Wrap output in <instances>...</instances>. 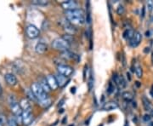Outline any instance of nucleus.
I'll return each instance as SVG.
<instances>
[{
	"label": "nucleus",
	"instance_id": "1",
	"mask_svg": "<svg viewBox=\"0 0 153 126\" xmlns=\"http://www.w3.org/2000/svg\"><path fill=\"white\" fill-rule=\"evenodd\" d=\"M66 17L68 21L72 24L83 25L85 22L84 13L80 9H76L74 10H71V11H67Z\"/></svg>",
	"mask_w": 153,
	"mask_h": 126
},
{
	"label": "nucleus",
	"instance_id": "2",
	"mask_svg": "<svg viewBox=\"0 0 153 126\" xmlns=\"http://www.w3.org/2000/svg\"><path fill=\"white\" fill-rule=\"evenodd\" d=\"M31 90H32V91L35 95V96L38 98V102L49 98L48 95H47V93L42 90V88L41 87V85L39 84V83H33V84H32V86H31Z\"/></svg>",
	"mask_w": 153,
	"mask_h": 126
},
{
	"label": "nucleus",
	"instance_id": "3",
	"mask_svg": "<svg viewBox=\"0 0 153 126\" xmlns=\"http://www.w3.org/2000/svg\"><path fill=\"white\" fill-rule=\"evenodd\" d=\"M8 102H9L10 109H11L12 112H13L16 116L22 115L23 110L21 108V105L16 101V98H15L14 95H10V96H9V98H8Z\"/></svg>",
	"mask_w": 153,
	"mask_h": 126
},
{
	"label": "nucleus",
	"instance_id": "4",
	"mask_svg": "<svg viewBox=\"0 0 153 126\" xmlns=\"http://www.w3.org/2000/svg\"><path fill=\"white\" fill-rule=\"evenodd\" d=\"M52 47L55 50L60 51L62 52V51H68V49L70 48V43L67 42L64 38H56L53 41Z\"/></svg>",
	"mask_w": 153,
	"mask_h": 126
},
{
	"label": "nucleus",
	"instance_id": "5",
	"mask_svg": "<svg viewBox=\"0 0 153 126\" xmlns=\"http://www.w3.org/2000/svg\"><path fill=\"white\" fill-rule=\"evenodd\" d=\"M25 33H26V35L29 38H36L39 36L40 31L38 30V28L36 26L30 24L26 26Z\"/></svg>",
	"mask_w": 153,
	"mask_h": 126
},
{
	"label": "nucleus",
	"instance_id": "6",
	"mask_svg": "<svg viewBox=\"0 0 153 126\" xmlns=\"http://www.w3.org/2000/svg\"><path fill=\"white\" fill-rule=\"evenodd\" d=\"M57 69H58V73L65 76L67 78L72 75V73H73V68L72 67H70V66L65 65V64H63V65H58Z\"/></svg>",
	"mask_w": 153,
	"mask_h": 126
},
{
	"label": "nucleus",
	"instance_id": "7",
	"mask_svg": "<svg viewBox=\"0 0 153 126\" xmlns=\"http://www.w3.org/2000/svg\"><path fill=\"white\" fill-rule=\"evenodd\" d=\"M22 123L25 125H28L32 123L33 119V112L31 108L27 110H24L22 112Z\"/></svg>",
	"mask_w": 153,
	"mask_h": 126
},
{
	"label": "nucleus",
	"instance_id": "8",
	"mask_svg": "<svg viewBox=\"0 0 153 126\" xmlns=\"http://www.w3.org/2000/svg\"><path fill=\"white\" fill-rule=\"evenodd\" d=\"M112 79H113V81H114V83L115 84L117 85V86H118L119 88H125V86H126V82H125V80H124V78H123V77L122 75H118V73H113V75H112Z\"/></svg>",
	"mask_w": 153,
	"mask_h": 126
},
{
	"label": "nucleus",
	"instance_id": "9",
	"mask_svg": "<svg viewBox=\"0 0 153 126\" xmlns=\"http://www.w3.org/2000/svg\"><path fill=\"white\" fill-rule=\"evenodd\" d=\"M61 6L64 9H66L67 11H71V10H74L77 8V3L76 1H72V0H69L66 2H62L61 3Z\"/></svg>",
	"mask_w": 153,
	"mask_h": 126
},
{
	"label": "nucleus",
	"instance_id": "10",
	"mask_svg": "<svg viewBox=\"0 0 153 126\" xmlns=\"http://www.w3.org/2000/svg\"><path fill=\"white\" fill-rule=\"evenodd\" d=\"M142 40V35L140 32H135V33L134 35L133 38L129 41V45L132 48H136Z\"/></svg>",
	"mask_w": 153,
	"mask_h": 126
},
{
	"label": "nucleus",
	"instance_id": "11",
	"mask_svg": "<svg viewBox=\"0 0 153 126\" xmlns=\"http://www.w3.org/2000/svg\"><path fill=\"white\" fill-rule=\"evenodd\" d=\"M46 80H47V82H48V84L50 85L51 90H56L59 87L55 76L50 74V75H48L46 77Z\"/></svg>",
	"mask_w": 153,
	"mask_h": 126
},
{
	"label": "nucleus",
	"instance_id": "12",
	"mask_svg": "<svg viewBox=\"0 0 153 126\" xmlns=\"http://www.w3.org/2000/svg\"><path fill=\"white\" fill-rule=\"evenodd\" d=\"M61 21H62V26H63L64 29H65L67 33H69L70 34H73L76 33V29L73 27V26H72V23H70V22L68 21L67 19H62Z\"/></svg>",
	"mask_w": 153,
	"mask_h": 126
},
{
	"label": "nucleus",
	"instance_id": "13",
	"mask_svg": "<svg viewBox=\"0 0 153 126\" xmlns=\"http://www.w3.org/2000/svg\"><path fill=\"white\" fill-rule=\"evenodd\" d=\"M5 81L7 82V84L10 86H15L17 84V78L16 76L13 73H7L4 76Z\"/></svg>",
	"mask_w": 153,
	"mask_h": 126
},
{
	"label": "nucleus",
	"instance_id": "14",
	"mask_svg": "<svg viewBox=\"0 0 153 126\" xmlns=\"http://www.w3.org/2000/svg\"><path fill=\"white\" fill-rule=\"evenodd\" d=\"M142 102H143V106L145 111H147L150 114H152L153 112V105L151 103V101H149L145 96L142 98Z\"/></svg>",
	"mask_w": 153,
	"mask_h": 126
},
{
	"label": "nucleus",
	"instance_id": "15",
	"mask_svg": "<svg viewBox=\"0 0 153 126\" xmlns=\"http://www.w3.org/2000/svg\"><path fill=\"white\" fill-rule=\"evenodd\" d=\"M117 108H118V104L115 101L106 102L103 106V110H105V111H111V110H115Z\"/></svg>",
	"mask_w": 153,
	"mask_h": 126
},
{
	"label": "nucleus",
	"instance_id": "16",
	"mask_svg": "<svg viewBox=\"0 0 153 126\" xmlns=\"http://www.w3.org/2000/svg\"><path fill=\"white\" fill-rule=\"evenodd\" d=\"M55 78H56L58 85H59V87H60V88H62V87H64V86H66V85L67 84V77H65V76L61 75V74L58 73L57 75L55 76Z\"/></svg>",
	"mask_w": 153,
	"mask_h": 126
},
{
	"label": "nucleus",
	"instance_id": "17",
	"mask_svg": "<svg viewBox=\"0 0 153 126\" xmlns=\"http://www.w3.org/2000/svg\"><path fill=\"white\" fill-rule=\"evenodd\" d=\"M47 46L45 43H37V45L35 46V51L38 53V54H44L46 51H47Z\"/></svg>",
	"mask_w": 153,
	"mask_h": 126
},
{
	"label": "nucleus",
	"instance_id": "18",
	"mask_svg": "<svg viewBox=\"0 0 153 126\" xmlns=\"http://www.w3.org/2000/svg\"><path fill=\"white\" fill-rule=\"evenodd\" d=\"M135 33V32L133 29L129 28V29H126V30L123 32V38H124L126 40H129V41H130V40L133 38V37H134Z\"/></svg>",
	"mask_w": 153,
	"mask_h": 126
},
{
	"label": "nucleus",
	"instance_id": "19",
	"mask_svg": "<svg viewBox=\"0 0 153 126\" xmlns=\"http://www.w3.org/2000/svg\"><path fill=\"white\" fill-rule=\"evenodd\" d=\"M60 56L63 57V58H65V59H74V58L77 57L78 56H76V55H75V54H73V53L71 52V51H65L61 52V56Z\"/></svg>",
	"mask_w": 153,
	"mask_h": 126
},
{
	"label": "nucleus",
	"instance_id": "20",
	"mask_svg": "<svg viewBox=\"0 0 153 126\" xmlns=\"http://www.w3.org/2000/svg\"><path fill=\"white\" fill-rule=\"evenodd\" d=\"M39 84L41 85L42 90H43L45 92H50L51 89L50 87V85H49V84H48V82H47V80H46V78H41V79H40V82H39Z\"/></svg>",
	"mask_w": 153,
	"mask_h": 126
},
{
	"label": "nucleus",
	"instance_id": "21",
	"mask_svg": "<svg viewBox=\"0 0 153 126\" xmlns=\"http://www.w3.org/2000/svg\"><path fill=\"white\" fill-rule=\"evenodd\" d=\"M122 97L123 100H125L126 101H133L134 99V95L129 91H125L122 94Z\"/></svg>",
	"mask_w": 153,
	"mask_h": 126
},
{
	"label": "nucleus",
	"instance_id": "22",
	"mask_svg": "<svg viewBox=\"0 0 153 126\" xmlns=\"http://www.w3.org/2000/svg\"><path fill=\"white\" fill-rule=\"evenodd\" d=\"M20 105H21V108H22L23 111L31 108V105H30L29 101L27 99H22L21 101V102H20Z\"/></svg>",
	"mask_w": 153,
	"mask_h": 126
},
{
	"label": "nucleus",
	"instance_id": "23",
	"mask_svg": "<svg viewBox=\"0 0 153 126\" xmlns=\"http://www.w3.org/2000/svg\"><path fill=\"white\" fill-rule=\"evenodd\" d=\"M135 72L136 76L140 78L142 75H143V70H142V67L140 64H136L135 67Z\"/></svg>",
	"mask_w": 153,
	"mask_h": 126
},
{
	"label": "nucleus",
	"instance_id": "24",
	"mask_svg": "<svg viewBox=\"0 0 153 126\" xmlns=\"http://www.w3.org/2000/svg\"><path fill=\"white\" fill-rule=\"evenodd\" d=\"M51 102H52V101H51L50 99V98H47V99H45V100H43V101H39L38 104H40L42 107H44V108H48L51 105Z\"/></svg>",
	"mask_w": 153,
	"mask_h": 126
},
{
	"label": "nucleus",
	"instance_id": "25",
	"mask_svg": "<svg viewBox=\"0 0 153 126\" xmlns=\"http://www.w3.org/2000/svg\"><path fill=\"white\" fill-rule=\"evenodd\" d=\"M7 125L8 126H18L16 117H9L7 119Z\"/></svg>",
	"mask_w": 153,
	"mask_h": 126
},
{
	"label": "nucleus",
	"instance_id": "26",
	"mask_svg": "<svg viewBox=\"0 0 153 126\" xmlns=\"http://www.w3.org/2000/svg\"><path fill=\"white\" fill-rule=\"evenodd\" d=\"M48 1L47 0H34L33 1V4L35 5H39V6H45L48 4Z\"/></svg>",
	"mask_w": 153,
	"mask_h": 126
},
{
	"label": "nucleus",
	"instance_id": "27",
	"mask_svg": "<svg viewBox=\"0 0 153 126\" xmlns=\"http://www.w3.org/2000/svg\"><path fill=\"white\" fill-rule=\"evenodd\" d=\"M93 87V78L92 74H90L89 81H88V88H89V91H91Z\"/></svg>",
	"mask_w": 153,
	"mask_h": 126
},
{
	"label": "nucleus",
	"instance_id": "28",
	"mask_svg": "<svg viewBox=\"0 0 153 126\" xmlns=\"http://www.w3.org/2000/svg\"><path fill=\"white\" fill-rule=\"evenodd\" d=\"M26 94H27V96L31 99V100H33V101H38V98L35 96V95L33 94V92L32 91V90H27L26 91Z\"/></svg>",
	"mask_w": 153,
	"mask_h": 126
},
{
	"label": "nucleus",
	"instance_id": "29",
	"mask_svg": "<svg viewBox=\"0 0 153 126\" xmlns=\"http://www.w3.org/2000/svg\"><path fill=\"white\" fill-rule=\"evenodd\" d=\"M64 38L67 42H68L69 43H72L74 39H73V37H72V34H65L64 36H63V38Z\"/></svg>",
	"mask_w": 153,
	"mask_h": 126
},
{
	"label": "nucleus",
	"instance_id": "30",
	"mask_svg": "<svg viewBox=\"0 0 153 126\" xmlns=\"http://www.w3.org/2000/svg\"><path fill=\"white\" fill-rule=\"evenodd\" d=\"M115 85H116V84H112V82H110V83H109V85H108L107 92L109 93V94H111V93L114 92V91L116 90Z\"/></svg>",
	"mask_w": 153,
	"mask_h": 126
},
{
	"label": "nucleus",
	"instance_id": "31",
	"mask_svg": "<svg viewBox=\"0 0 153 126\" xmlns=\"http://www.w3.org/2000/svg\"><path fill=\"white\" fill-rule=\"evenodd\" d=\"M124 11H125V9L124 7L123 6V5H118V7L117 8V13H118V15L119 16H122V15H123L124 14Z\"/></svg>",
	"mask_w": 153,
	"mask_h": 126
},
{
	"label": "nucleus",
	"instance_id": "32",
	"mask_svg": "<svg viewBox=\"0 0 153 126\" xmlns=\"http://www.w3.org/2000/svg\"><path fill=\"white\" fill-rule=\"evenodd\" d=\"M7 124V120L4 115H0V126H4Z\"/></svg>",
	"mask_w": 153,
	"mask_h": 126
},
{
	"label": "nucleus",
	"instance_id": "33",
	"mask_svg": "<svg viewBox=\"0 0 153 126\" xmlns=\"http://www.w3.org/2000/svg\"><path fill=\"white\" fill-rule=\"evenodd\" d=\"M142 118H143V121L148 123V122H150L151 119H152V115H151V114H144Z\"/></svg>",
	"mask_w": 153,
	"mask_h": 126
},
{
	"label": "nucleus",
	"instance_id": "34",
	"mask_svg": "<svg viewBox=\"0 0 153 126\" xmlns=\"http://www.w3.org/2000/svg\"><path fill=\"white\" fill-rule=\"evenodd\" d=\"M147 7H148V9L150 11H152L153 10V1L150 0V1H147Z\"/></svg>",
	"mask_w": 153,
	"mask_h": 126
},
{
	"label": "nucleus",
	"instance_id": "35",
	"mask_svg": "<svg viewBox=\"0 0 153 126\" xmlns=\"http://www.w3.org/2000/svg\"><path fill=\"white\" fill-rule=\"evenodd\" d=\"M71 92L75 94V92H76V87H72V88L71 89Z\"/></svg>",
	"mask_w": 153,
	"mask_h": 126
},
{
	"label": "nucleus",
	"instance_id": "36",
	"mask_svg": "<svg viewBox=\"0 0 153 126\" xmlns=\"http://www.w3.org/2000/svg\"><path fill=\"white\" fill-rule=\"evenodd\" d=\"M144 53H148V52H150V48H149V47H146L145 50H144Z\"/></svg>",
	"mask_w": 153,
	"mask_h": 126
},
{
	"label": "nucleus",
	"instance_id": "37",
	"mask_svg": "<svg viewBox=\"0 0 153 126\" xmlns=\"http://www.w3.org/2000/svg\"><path fill=\"white\" fill-rule=\"evenodd\" d=\"M144 9H145L144 7H143V8H142V15H141V16L142 17L144 16Z\"/></svg>",
	"mask_w": 153,
	"mask_h": 126
},
{
	"label": "nucleus",
	"instance_id": "38",
	"mask_svg": "<svg viewBox=\"0 0 153 126\" xmlns=\"http://www.w3.org/2000/svg\"><path fill=\"white\" fill-rule=\"evenodd\" d=\"M66 120H67V117H65V118H64V119L62 120V124H63V125L65 124V122H66Z\"/></svg>",
	"mask_w": 153,
	"mask_h": 126
},
{
	"label": "nucleus",
	"instance_id": "39",
	"mask_svg": "<svg viewBox=\"0 0 153 126\" xmlns=\"http://www.w3.org/2000/svg\"><path fill=\"white\" fill-rule=\"evenodd\" d=\"M2 90H2V86H1V84H0V95L2 94Z\"/></svg>",
	"mask_w": 153,
	"mask_h": 126
},
{
	"label": "nucleus",
	"instance_id": "40",
	"mask_svg": "<svg viewBox=\"0 0 153 126\" xmlns=\"http://www.w3.org/2000/svg\"><path fill=\"white\" fill-rule=\"evenodd\" d=\"M151 95L153 97V90H151Z\"/></svg>",
	"mask_w": 153,
	"mask_h": 126
},
{
	"label": "nucleus",
	"instance_id": "41",
	"mask_svg": "<svg viewBox=\"0 0 153 126\" xmlns=\"http://www.w3.org/2000/svg\"><path fill=\"white\" fill-rule=\"evenodd\" d=\"M152 63H153V52L152 54Z\"/></svg>",
	"mask_w": 153,
	"mask_h": 126
},
{
	"label": "nucleus",
	"instance_id": "42",
	"mask_svg": "<svg viewBox=\"0 0 153 126\" xmlns=\"http://www.w3.org/2000/svg\"><path fill=\"white\" fill-rule=\"evenodd\" d=\"M151 115H152V118H153V112H152V114H151Z\"/></svg>",
	"mask_w": 153,
	"mask_h": 126
},
{
	"label": "nucleus",
	"instance_id": "43",
	"mask_svg": "<svg viewBox=\"0 0 153 126\" xmlns=\"http://www.w3.org/2000/svg\"><path fill=\"white\" fill-rule=\"evenodd\" d=\"M70 126H74V125H70Z\"/></svg>",
	"mask_w": 153,
	"mask_h": 126
},
{
	"label": "nucleus",
	"instance_id": "44",
	"mask_svg": "<svg viewBox=\"0 0 153 126\" xmlns=\"http://www.w3.org/2000/svg\"><path fill=\"white\" fill-rule=\"evenodd\" d=\"M99 126H103V125H99Z\"/></svg>",
	"mask_w": 153,
	"mask_h": 126
}]
</instances>
